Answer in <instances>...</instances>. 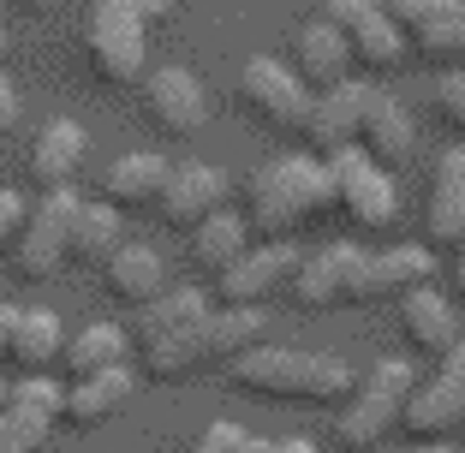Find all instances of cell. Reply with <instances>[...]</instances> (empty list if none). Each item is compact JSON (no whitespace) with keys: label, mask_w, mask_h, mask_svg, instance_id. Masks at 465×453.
<instances>
[{"label":"cell","mask_w":465,"mask_h":453,"mask_svg":"<svg viewBox=\"0 0 465 453\" xmlns=\"http://www.w3.org/2000/svg\"><path fill=\"white\" fill-rule=\"evenodd\" d=\"M251 233L269 239V245H287L299 227L322 221L334 209V179L329 162H311V155H281V162L257 167L251 173Z\"/></svg>","instance_id":"cell-1"},{"label":"cell","mask_w":465,"mask_h":453,"mask_svg":"<svg viewBox=\"0 0 465 453\" xmlns=\"http://www.w3.org/2000/svg\"><path fill=\"white\" fill-rule=\"evenodd\" d=\"M232 388L239 394H257V399H274V406H334V399L358 394V376L346 370L341 358L257 346L251 358L232 364Z\"/></svg>","instance_id":"cell-2"},{"label":"cell","mask_w":465,"mask_h":453,"mask_svg":"<svg viewBox=\"0 0 465 453\" xmlns=\"http://www.w3.org/2000/svg\"><path fill=\"white\" fill-rule=\"evenodd\" d=\"M269 334V316L262 310H215L203 329L179 334V340H155L143 346L137 370L150 382H179V376H197V370H215V364H239L251 358Z\"/></svg>","instance_id":"cell-3"},{"label":"cell","mask_w":465,"mask_h":453,"mask_svg":"<svg viewBox=\"0 0 465 453\" xmlns=\"http://www.w3.org/2000/svg\"><path fill=\"white\" fill-rule=\"evenodd\" d=\"M411 394H418V376H411L406 358H376L370 376L358 382V394L346 399L341 418H334V441H341L346 453H370L376 441H388L406 424Z\"/></svg>","instance_id":"cell-4"},{"label":"cell","mask_w":465,"mask_h":453,"mask_svg":"<svg viewBox=\"0 0 465 453\" xmlns=\"http://www.w3.org/2000/svg\"><path fill=\"white\" fill-rule=\"evenodd\" d=\"M143 30L150 13L143 0H96L90 6V72L114 90H132V84L150 78L143 66Z\"/></svg>","instance_id":"cell-5"},{"label":"cell","mask_w":465,"mask_h":453,"mask_svg":"<svg viewBox=\"0 0 465 453\" xmlns=\"http://www.w3.org/2000/svg\"><path fill=\"white\" fill-rule=\"evenodd\" d=\"M329 179H334V209L346 215L352 233H388L400 221V197L388 167H376L364 150H341L329 155Z\"/></svg>","instance_id":"cell-6"},{"label":"cell","mask_w":465,"mask_h":453,"mask_svg":"<svg viewBox=\"0 0 465 453\" xmlns=\"http://www.w3.org/2000/svg\"><path fill=\"white\" fill-rule=\"evenodd\" d=\"M78 209L84 203L72 192H48L36 209H30V227H25V239H18V251H13L18 281L42 287V281H54L72 262V221H78Z\"/></svg>","instance_id":"cell-7"},{"label":"cell","mask_w":465,"mask_h":453,"mask_svg":"<svg viewBox=\"0 0 465 453\" xmlns=\"http://www.w3.org/2000/svg\"><path fill=\"white\" fill-rule=\"evenodd\" d=\"M400 429L418 436V448H436L441 436H460L465 429V340L436 364L430 382H418V394H411L406 424Z\"/></svg>","instance_id":"cell-8"},{"label":"cell","mask_w":465,"mask_h":453,"mask_svg":"<svg viewBox=\"0 0 465 453\" xmlns=\"http://www.w3.org/2000/svg\"><path fill=\"white\" fill-rule=\"evenodd\" d=\"M239 102H245L269 132L299 138L304 120H311V102L316 96L299 84V72H292V66H281V60H251V66L239 72Z\"/></svg>","instance_id":"cell-9"},{"label":"cell","mask_w":465,"mask_h":453,"mask_svg":"<svg viewBox=\"0 0 465 453\" xmlns=\"http://www.w3.org/2000/svg\"><path fill=\"white\" fill-rule=\"evenodd\" d=\"M322 18L346 36V48H352L358 66L394 72L400 60H406V36L394 30V18H388L382 0H322Z\"/></svg>","instance_id":"cell-10"},{"label":"cell","mask_w":465,"mask_h":453,"mask_svg":"<svg viewBox=\"0 0 465 453\" xmlns=\"http://www.w3.org/2000/svg\"><path fill=\"white\" fill-rule=\"evenodd\" d=\"M137 102H143V120L162 138H197L209 125V96L185 66H155L150 78L137 84Z\"/></svg>","instance_id":"cell-11"},{"label":"cell","mask_w":465,"mask_h":453,"mask_svg":"<svg viewBox=\"0 0 465 453\" xmlns=\"http://www.w3.org/2000/svg\"><path fill=\"white\" fill-rule=\"evenodd\" d=\"M299 269H304V257L292 245H262V251H251L239 269L221 275V304H227V310H262L274 292H292Z\"/></svg>","instance_id":"cell-12"},{"label":"cell","mask_w":465,"mask_h":453,"mask_svg":"<svg viewBox=\"0 0 465 453\" xmlns=\"http://www.w3.org/2000/svg\"><path fill=\"white\" fill-rule=\"evenodd\" d=\"M364 257L370 251L358 245H329L304 257L299 281H292V299L304 310H334V304H358V281H364Z\"/></svg>","instance_id":"cell-13"},{"label":"cell","mask_w":465,"mask_h":453,"mask_svg":"<svg viewBox=\"0 0 465 453\" xmlns=\"http://www.w3.org/2000/svg\"><path fill=\"white\" fill-rule=\"evenodd\" d=\"M221 209H227V173L221 167H173V185L162 192L155 215H162L167 233H197Z\"/></svg>","instance_id":"cell-14"},{"label":"cell","mask_w":465,"mask_h":453,"mask_svg":"<svg viewBox=\"0 0 465 453\" xmlns=\"http://www.w3.org/2000/svg\"><path fill=\"white\" fill-rule=\"evenodd\" d=\"M370 84H341V90H329V96L311 102V120H304L299 138L311 143V150H322V162L341 150H358V132H364V108H370Z\"/></svg>","instance_id":"cell-15"},{"label":"cell","mask_w":465,"mask_h":453,"mask_svg":"<svg viewBox=\"0 0 465 453\" xmlns=\"http://www.w3.org/2000/svg\"><path fill=\"white\" fill-rule=\"evenodd\" d=\"M346 66H352V48H346V36L329 18H316V25H304L299 36H292V72H299L304 90H316V96L341 90Z\"/></svg>","instance_id":"cell-16"},{"label":"cell","mask_w":465,"mask_h":453,"mask_svg":"<svg viewBox=\"0 0 465 453\" xmlns=\"http://www.w3.org/2000/svg\"><path fill=\"white\" fill-rule=\"evenodd\" d=\"M436 275V257L424 245H394V251H370L364 257V281H358V304L376 299H406V292L430 287Z\"/></svg>","instance_id":"cell-17"},{"label":"cell","mask_w":465,"mask_h":453,"mask_svg":"<svg viewBox=\"0 0 465 453\" xmlns=\"http://www.w3.org/2000/svg\"><path fill=\"white\" fill-rule=\"evenodd\" d=\"M60 412H66V388L48 382V376H25L13 388V406H6V429H13L18 453H36L42 441L54 436Z\"/></svg>","instance_id":"cell-18"},{"label":"cell","mask_w":465,"mask_h":453,"mask_svg":"<svg viewBox=\"0 0 465 453\" xmlns=\"http://www.w3.org/2000/svg\"><path fill=\"white\" fill-rule=\"evenodd\" d=\"M84 150H90V138H84L78 120H48L36 132V143H30V179L42 192H72V173L84 167Z\"/></svg>","instance_id":"cell-19"},{"label":"cell","mask_w":465,"mask_h":453,"mask_svg":"<svg viewBox=\"0 0 465 453\" xmlns=\"http://www.w3.org/2000/svg\"><path fill=\"white\" fill-rule=\"evenodd\" d=\"M400 329H406V340L418 346V352H430V358H448L453 346L465 340L460 334V310H453L436 287H418V292L400 299Z\"/></svg>","instance_id":"cell-20"},{"label":"cell","mask_w":465,"mask_h":453,"mask_svg":"<svg viewBox=\"0 0 465 453\" xmlns=\"http://www.w3.org/2000/svg\"><path fill=\"white\" fill-rule=\"evenodd\" d=\"M358 150H364L376 167H406L411 150H418V125H411V113L400 108L394 96H382V90H376V96H370V108H364Z\"/></svg>","instance_id":"cell-21"},{"label":"cell","mask_w":465,"mask_h":453,"mask_svg":"<svg viewBox=\"0 0 465 453\" xmlns=\"http://www.w3.org/2000/svg\"><path fill=\"white\" fill-rule=\"evenodd\" d=\"M430 245H465V150H448L436 162V179H430V215H424Z\"/></svg>","instance_id":"cell-22"},{"label":"cell","mask_w":465,"mask_h":453,"mask_svg":"<svg viewBox=\"0 0 465 453\" xmlns=\"http://www.w3.org/2000/svg\"><path fill=\"white\" fill-rule=\"evenodd\" d=\"M406 54L436 66L441 78H448V72H465V0H436V13L406 36Z\"/></svg>","instance_id":"cell-23"},{"label":"cell","mask_w":465,"mask_h":453,"mask_svg":"<svg viewBox=\"0 0 465 453\" xmlns=\"http://www.w3.org/2000/svg\"><path fill=\"white\" fill-rule=\"evenodd\" d=\"M209 292L197 287H167L155 304H143L137 310V346H155V340H179V334H192L209 322Z\"/></svg>","instance_id":"cell-24"},{"label":"cell","mask_w":465,"mask_h":453,"mask_svg":"<svg viewBox=\"0 0 465 453\" xmlns=\"http://www.w3.org/2000/svg\"><path fill=\"white\" fill-rule=\"evenodd\" d=\"M132 394H137V376L132 370H108V376H90V382H72L66 388V424L72 429H96V424H108V418H120L125 406H132Z\"/></svg>","instance_id":"cell-25"},{"label":"cell","mask_w":465,"mask_h":453,"mask_svg":"<svg viewBox=\"0 0 465 453\" xmlns=\"http://www.w3.org/2000/svg\"><path fill=\"white\" fill-rule=\"evenodd\" d=\"M167 185H173V167H167V155H155V150L125 155V162L108 167V203L114 209H155Z\"/></svg>","instance_id":"cell-26"},{"label":"cell","mask_w":465,"mask_h":453,"mask_svg":"<svg viewBox=\"0 0 465 453\" xmlns=\"http://www.w3.org/2000/svg\"><path fill=\"white\" fill-rule=\"evenodd\" d=\"M162 281H167V262H162V251H155V245H120L108 257V292H114V299H125V304H137V310L155 304L167 292Z\"/></svg>","instance_id":"cell-27"},{"label":"cell","mask_w":465,"mask_h":453,"mask_svg":"<svg viewBox=\"0 0 465 453\" xmlns=\"http://www.w3.org/2000/svg\"><path fill=\"white\" fill-rule=\"evenodd\" d=\"M245 257H251V227H245V215H232V209H221L215 221H203L192 233V262L215 281L227 275V269H239Z\"/></svg>","instance_id":"cell-28"},{"label":"cell","mask_w":465,"mask_h":453,"mask_svg":"<svg viewBox=\"0 0 465 453\" xmlns=\"http://www.w3.org/2000/svg\"><path fill=\"white\" fill-rule=\"evenodd\" d=\"M66 376L72 382H90V376H108V370H125V329L120 322H90L84 334L66 340Z\"/></svg>","instance_id":"cell-29"},{"label":"cell","mask_w":465,"mask_h":453,"mask_svg":"<svg viewBox=\"0 0 465 453\" xmlns=\"http://www.w3.org/2000/svg\"><path fill=\"white\" fill-rule=\"evenodd\" d=\"M66 358V334H60V316L48 310H18V329H13V370L42 376L48 364Z\"/></svg>","instance_id":"cell-30"},{"label":"cell","mask_w":465,"mask_h":453,"mask_svg":"<svg viewBox=\"0 0 465 453\" xmlns=\"http://www.w3.org/2000/svg\"><path fill=\"white\" fill-rule=\"evenodd\" d=\"M114 251H120V209L114 203H84L78 221H72V262L108 269Z\"/></svg>","instance_id":"cell-31"},{"label":"cell","mask_w":465,"mask_h":453,"mask_svg":"<svg viewBox=\"0 0 465 453\" xmlns=\"http://www.w3.org/2000/svg\"><path fill=\"white\" fill-rule=\"evenodd\" d=\"M30 227V209L18 192H0V251H18V239H25Z\"/></svg>","instance_id":"cell-32"},{"label":"cell","mask_w":465,"mask_h":453,"mask_svg":"<svg viewBox=\"0 0 465 453\" xmlns=\"http://www.w3.org/2000/svg\"><path fill=\"white\" fill-rule=\"evenodd\" d=\"M245 429H239V424H227V418H221V424H209L203 429V441H197V448L192 453H245Z\"/></svg>","instance_id":"cell-33"},{"label":"cell","mask_w":465,"mask_h":453,"mask_svg":"<svg viewBox=\"0 0 465 453\" xmlns=\"http://www.w3.org/2000/svg\"><path fill=\"white\" fill-rule=\"evenodd\" d=\"M18 113H25V102H18V84L0 72V138H6V132L18 125Z\"/></svg>","instance_id":"cell-34"},{"label":"cell","mask_w":465,"mask_h":453,"mask_svg":"<svg viewBox=\"0 0 465 453\" xmlns=\"http://www.w3.org/2000/svg\"><path fill=\"white\" fill-rule=\"evenodd\" d=\"M13 329H18V310H13V304H0V364L13 358Z\"/></svg>","instance_id":"cell-35"},{"label":"cell","mask_w":465,"mask_h":453,"mask_svg":"<svg viewBox=\"0 0 465 453\" xmlns=\"http://www.w3.org/2000/svg\"><path fill=\"white\" fill-rule=\"evenodd\" d=\"M143 13H150V25H162V18L179 13V0H143Z\"/></svg>","instance_id":"cell-36"},{"label":"cell","mask_w":465,"mask_h":453,"mask_svg":"<svg viewBox=\"0 0 465 453\" xmlns=\"http://www.w3.org/2000/svg\"><path fill=\"white\" fill-rule=\"evenodd\" d=\"M0 453H18V441H13V429H6V418H0Z\"/></svg>","instance_id":"cell-37"},{"label":"cell","mask_w":465,"mask_h":453,"mask_svg":"<svg viewBox=\"0 0 465 453\" xmlns=\"http://www.w3.org/2000/svg\"><path fill=\"white\" fill-rule=\"evenodd\" d=\"M274 453H316V448H311V441H281Z\"/></svg>","instance_id":"cell-38"},{"label":"cell","mask_w":465,"mask_h":453,"mask_svg":"<svg viewBox=\"0 0 465 453\" xmlns=\"http://www.w3.org/2000/svg\"><path fill=\"white\" fill-rule=\"evenodd\" d=\"M245 453H274V441H262V436H251V441H245Z\"/></svg>","instance_id":"cell-39"},{"label":"cell","mask_w":465,"mask_h":453,"mask_svg":"<svg viewBox=\"0 0 465 453\" xmlns=\"http://www.w3.org/2000/svg\"><path fill=\"white\" fill-rule=\"evenodd\" d=\"M406 453H465V448H448V441H436V448H406Z\"/></svg>","instance_id":"cell-40"},{"label":"cell","mask_w":465,"mask_h":453,"mask_svg":"<svg viewBox=\"0 0 465 453\" xmlns=\"http://www.w3.org/2000/svg\"><path fill=\"white\" fill-rule=\"evenodd\" d=\"M6 406H13V388L0 382V418H6Z\"/></svg>","instance_id":"cell-41"},{"label":"cell","mask_w":465,"mask_h":453,"mask_svg":"<svg viewBox=\"0 0 465 453\" xmlns=\"http://www.w3.org/2000/svg\"><path fill=\"white\" fill-rule=\"evenodd\" d=\"M25 6H36V13H48V6H60V0H25Z\"/></svg>","instance_id":"cell-42"},{"label":"cell","mask_w":465,"mask_h":453,"mask_svg":"<svg viewBox=\"0 0 465 453\" xmlns=\"http://www.w3.org/2000/svg\"><path fill=\"white\" fill-rule=\"evenodd\" d=\"M0 54H6V30H0Z\"/></svg>","instance_id":"cell-43"}]
</instances>
